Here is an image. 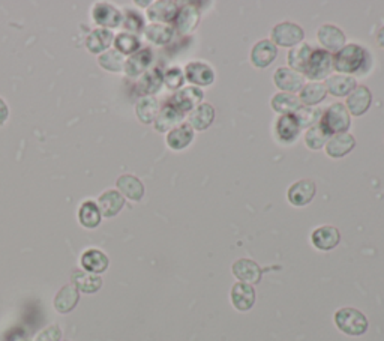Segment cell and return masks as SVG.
<instances>
[{"label":"cell","mask_w":384,"mask_h":341,"mask_svg":"<svg viewBox=\"0 0 384 341\" xmlns=\"http://www.w3.org/2000/svg\"><path fill=\"white\" fill-rule=\"evenodd\" d=\"M369 65L371 59L368 50L359 44H346L339 52L333 55V69L338 74L353 77L356 74H365Z\"/></svg>","instance_id":"obj_1"},{"label":"cell","mask_w":384,"mask_h":341,"mask_svg":"<svg viewBox=\"0 0 384 341\" xmlns=\"http://www.w3.org/2000/svg\"><path fill=\"white\" fill-rule=\"evenodd\" d=\"M333 320H335V325L341 333L350 337H360L367 334L369 328L367 316L360 310L353 307L339 308L335 316H333Z\"/></svg>","instance_id":"obj_2"},{"label":"cell","mask_w":384,"mask_h":341,"mask_svg":"<svg viewBox=\"0 0 384 341\" xmlns=\"http://www.w3.org/2000/svg\"><path fill=\"white\" fill-rule=\"evenodd\" d=\"M320 125L326 129L329 136H335L341 133H348L351 126V115L346 104L333 103L329 108L323 112Z\"/></svg>","instance_id":"obj_3"},{"label":"cell","mask_w":384,"mask_h":341,"mask_svg":"<svg viewBox=\"0 0 384 341\" xmlns=\"http://www.w3.org/2000/svg\"><path fill=\"white\" fill-rule=\"evenodd\" d=\"M333 71V55L326 52L323 48H314L309 56L308 64L305 66V75L312 82H320V80H326L332 75Z\"/></svg>","instance_id":"obj_4"},{"label":"cell","mask_w":384,"mask_h":341,"mask_svg":"<svg viewBox=\"0 0 384 341\" xmlns=\"http://www.w3.org/2000/svg\"><path fill=\"white\" fill-rule=\"evenodd\" d=\"M303 38H305L303 29L299 24L291 22L278 23L270 32V41L276 47L284 48H293L299 45L303 41Z\"/></svg>","instance_id":"obj_5"},{"label":"cell","mask_w":384,"mask_h":341,"mask_svg":"<svg viewBox=\"0 0 384 341\" xmlns=\"http://www.w3.org/2000/svg\"><path fill=\"white\" fill-rule=\"evenodd\" d=\"M203 99H205V92L200 87L186 86L175 92L168 104H171L176 110H179L180 113L186 115L203 103Z\"/></svg>","instance_id":"obj_6"},{"label":"cell","mask_w":384,"mask_h":341,"mask_svg":"<svg viewBox=\"0 0 384 341\" xmlns=\"http://www.w3.org/2000/svg\"><path fill=\"white\" fill-rule=\"evenodd\" d=\"M317 194V185L312 179H300L291 184L287 191V200L291 206L303 208L308 206Z\"/></svg>","instance_id":"obj_7"},{"label":"cell","mask_w":384,"mask_h":341,"mask_svg":"<svg viewBox=\"0 0 384 341\" xmlns=\"http://www.w3.org/2000/svg\"><path fill=\"white\" fill-rule=\"evenodd\" d=\"M185 78L192 86L206 87L215 83V71L209 64L201 62V60H192L188 62L185 69Z\"/></svg>","instance_id":"obj_8"},{"label":"cell","mask_w":384,"mask_h":341,"mask_svg":"<svg viewBox=\"0 0 384 341\" xmlns=\"http://www.w3.org/2000/svg\"><path fill=\"white\" fill-rule=\"evenodd\" d=\"M317 39L323 50L329 53H337L347 44V36L344 30L335 24H323L317 30Z\"/></svg>","instance_id":"obj_9"},{"label":"cell","mask_w":384,"mask_h":341,"mask_svg":"<svg viewBox=\"0 0 384 341\" xmlns=\"http://www.w3.org/2000/svg\"><path fill=\"white\" fill-rule=\"evenodd\" d=\"M274 85L281 92L296 95L305 86V75L290 68H278L274 74Z\"/></svg>","instance_id":"obj_10"},{"label":"cell","mask_w":384,"mask_h":341,"mask_svg":"<svg viewBox=\"0 0 384 341\" xmlns=\"http://www.w3.org/2000/svg\"><path fill=\"white\" fill-rule=\"evenodd\" d=\"M278 57V47L270 39H261L251 50V64L254 68L266 69L275 62Z\"/></svg>","instance_id":"obj_11"},{"label":"cell","mask_w":384,"mask_h":341,"mask_svg":"<svg viewBox=\"0 0 384 341\" xmlns=\"http://www.w3.org/2000/svg\"><path fill=\"white\" fill-rule=\"evenodd\" d=\"M372 104V94L371 89L365 85H357V87L347 96L346 107L348 113L355 117H360L365 115L371 108Z\"/></svg>","instance_id":"obj_12"},{"label":"cell","mask_w":384,"mask_h":341,"mask_svg":"<svg viewBox=\"0 0 384 341\" xmlns=\"http://www.w3.org/2000/svg\"><path fill=\"white\" fill-rule=\"evenodd\" d=\"M231 273L239 280V283L245 284H258L263 277V269L258 266L257 262L251 259H239L231 266Z\"/></svg>","instance_id":"obj_13"},{"label":"cell","mask_w":384,"mask_h":341,"mask_svg":"<svg viewBox=\"0 0 384 341\" xmlns=\"http://www.w3.org/2000/svg\"><path fill=\"white\" fill-rule=\"evenodd\" d=\"M341 242V233L333 226H320L311 233V244L320 252H332Z\"/></svg>","instance_id":"obj_14"},{"label":"cell","mask_w":384,"mask_h":341,"mask_svg":"<svg viewBox=\"0 0 384 341\" xmlns=\"http://www.w3.org/2000/svg\"><path fill=\"white\" fill-rule=\"evenodd\" d=\"M200 18H201L200 8H197L195 3H186L182 8H179V13L175 18L176 30L184 35L195 32V29L200 24Z\"/></svg>","instance_id":"obj_15"},{"label":"cell","mask_w":384,"mask_h":341,"mask_svg":"<svg viewBox=\"0 0 384 341\" xmlns=\"http://www.w3.org/2000/svg\"><path fill=\"white\" fill-rule=\"evenodd\" d=\"M355 147H356V138L350 133H341V134L330 136L326 146H325L326 155L333 159H339V158L347 157Z\"/></svg>","instance_id":"obj_16"},{"label":"cell","mask_w":384,"mask_h":341,"mask_svg":"<svg viewBox=\"0 0 384 341\" xmlns=\"http://www.w3.org/2000/svg\"><path fill=\"white\" fill-rule=\"evenodd\" d=\"M179 13V6L176 2L171 0H158L147 8V18L150 22L159 23V24H168L175 22V18Z\"/></svg>","instance_id":"obj_17"},{"label":"cell","mask_w":384,"mask_h":341,"mask_svg":"<svg viewBox=\"0 0 384 341\" xmlns=\"http://www.w3.org/2000/svg\"><path fill=\"white\" fill-rule=\"evenodd\" d=\"M231 298V304L237 310V312H249V310L254 307L257 293L254 286L245 284V283H236L233 287H231L230 292Z\"/></svg>","instance_id":"obj_18"},{"label":"cell","mask_w":384,"mask_h":341,"mask_svg":"<svg viewBox=\"0 0 384 341\" xmlns=\"http://www.w3.org/2000/svg\"><path fill=\"white\" fill-rule=\"evenodd\" d=\"M216 110L215 107L209 103H201L198 107H195L188 116V124L194 131H206L210 125L215 122Z\"/></svg>","instance_id":"obj_19"},{"label":"cell","mask_w":384,"mask_h":341,"mask_svg":"<svg viewBox=\"0 0 384 341\" xmlns=\"http://www.w3.org/2000/svg\"><path fill=\"white\" fill-rule=\"evenodd\" d=\"M94 22L99 26H103V29H113L119 27L124 22V14L119 11L117 8L108 3H98L95 5L94 11H92Z\"/></svg>","instance_id":"obj_20"},{"label":"cell","mask_w":384,"mask_h":341,"mask_svg":"<svg viewBox=\"0 0 384 341\" xmlns=\"http://www.w3.org/2000/svg\"><path fill=\"white\" fill-rule=\"evenodd\" d=\"M154 62V53L149 48H141L137 53L131 55L126 62H125V69L128 77H138L143 75L147 69H150V65Z\"/></svg>","instance_id":"obj_21"},{"label":"cell","mask_w":384,"mask_h":341,"mask_svg":"<svg viewBox=\"0 0 384 341\" xmlns=\"http://www.w3.org/2000/svg\"><path fill=\"white\" fill-rule=\"evenodd\" d=\"M80 265H82L83 270H86V273L99 275V274L105 273V270L108 269L110 259L104 252H101V249L90 248L82 254V259H80Z\"/></svg>","instance_id":"obj_22"},{"label":"cell","mask_w":384,"mask_h":341,"mask_svg":"<svg viewBox=\"0 0 384 341\" xmlns=\"http://www.w3.org/2000/svg\"><path fill=\"white\" fill-rule=\"evenodd\" d=\"M99 212L105 218L116 217L125 206V197L117 189H107L98 198Z\"/></svg>","instance_id":"obj_23"},{"label":"cell","mask_w":384,"mask_h":341,"mask_svg":"<svg viewBox=\"0 0 384 341\" xmlns=\"http://www.w3.org/2000/svg\"><path fill=\"white\" fill-rule=\"evenodd\" d=\"M184 113H180L179 110H176L171 104H165L159 110L154 125L158 133H170L171 129H175L176 126L184 124Z\"/></svg>","instance_id":"obj_24"},{"label":"cell","mask_w":384,"mask_h":341,"mask_svg":"<svg viewBox=\"0 0 384 341\" xmlns=\"http://www.w3.org/2000/svg\"><path fill=\"white\" fill-rule=\"evenodd\" d=\"M164 73L159 68H150L140 77L137 83V92L141 96H154L164 85Z\"/></svg>","instance_id":"obj_25"},{"label":"cell","mask_w":384,"mask_h":341,"mask_svg":"<svg viewBox=\"0 0 384 341\" xmlns=\"http://www.w3.org/2000/svg\"><path fill=\"white\" fill-rule=\"evenodd\" d=\"M327 94L337 98L348 96L353 90L357 87V80L353 75H344V74H335L326 78L325 82Z\"/></svg>","instance_id":"obj_26"},{"label":"cell","mask_w":384,"mask_h":341,"mask_svg":"<svg viewBox=\"0 0 384 341\" xmlns=\"http://www.w3.org/2000/svg\"><path fill=\"white\" fill-rule=\"evenodd\" d=\"M117 191L133 202H140L145 197V185L134 175H122L116 180Z\"/></svg>","instance_id":"obj_27"},{"label":"cell","mask_w":384,"mask_h":341,"mask_svg":"<svg viewBox=\"0 0 384 341\" xmlns=\"http://www.w3.org/2000/svg\"><path fill=\"white\" fill-rule=\"evenodd\" d=\"M276 138L282 143H293L300 134V126L295 115L279 116L275 125Z\"/></svg>","instance_id":"obj_28"},{"label":"cell","mask_w":384,"mask_h":341,"mask_svg":"<svg viewBox=\"0 0 384 341\" xmlns=\"http://www.w3.org/2000/svg\"><path fill=\"white\" fill-rule=\"evenodd\" d=\"M78 300H80L78 290L73 284H66L56 293L53 299V305L59 314H68L77 307Z\"/></svg>","instance_id":"obj_29"},{"label":"cell","mask_w":384,"mask_h":341,"mask_svg":"<svg viewBox=\"0 0 384 341\" xmlns=\"http://www.w3.org/2000/svg\"><path fill=\"white\" fill-rule=\"evenodd\" d=\"M71 284H73L78 292L86 293V295H94L98 290L103 287V278L95 274L86 273V270H74L73 275H71Z\"/></svg>","instance_id":"obj_30"},{"label":"cell","mask_w":384,"mask_h":341,"mask_svg":"<svg viewBox=\"0 0 384 341\" xmlns=\"http://www.w3.org/2000/svg\"><path fill=\"white\" fill-rule=\"evenodd\" d=\"M194 136H195V131L191 128L189 124H182L175 129H171V131L167 134L165 142L171 150L179 152V150L186 149L192 143Z\"/></svg>","instance_id":"obj_31"},{"label":"cell","mask_w":384,"mask_h":341,"mask_svg":"<svg viewBox=\"0 0 384 341\" xmlns=\"http://www.w3.org/2000/svg\"><path fill=\"white\" fill-rule=\"evenodd\" d=\"M113 43H115L113 32H110L108 29L99 27L89 34L86 39V47L90 53L99 55V53H105Z\"/></svg>","instance_id":"obj_32"},{"label":"cell","mask_w":384,"mask_h":341,"mask_svg":"<svg viewBox=\"0 0 384 341\" xmlns=\"http://www.w3.org/2000/svg\"><path fill=\"white\" fill-rule=\"evenodd\" d=\"M299 99L302 106L307 107H317L320 103H323L327 96V90L325 83L321 82H309L299 92Z\"/></svg>","instance_id":"obj_33"},{"label":"cell","mask_w":384,"mask_h":341,"mask_svg":"<svg viewBox=\"0 0 384 341\" xmlns=\"http://www.w3.org/2000/svg\"><path fill=\"white\" fill-rule=\"evenodd\" d=\"M270 107L275 113L284 116V115H295L297 110L302 107V103H300L297 95L278 92L272 96Z\"/></svg>","instance_id":"obj_34"},{"label":"cell","mask_w":384,"mask_h":341,"mask_svg":"<svg viewBox=\"0 0 384 341\" xmlns=\"http://www.w3.org/2000/svg\"><path fill=\"white\" fill-rule=\"evenodd\" d=\"M159 103L155 96H141L135 104V115L141 124H154L159 113Z\"/></svg>","instance_id":"obj_35"},{"label":"cell","mask_w":384,"mask_h":341,"mask_svg":"<svg viewBox=\"0 0 384 341\" xmlns=\"http://www.w3.org/2000/svg\"><path fill=\"white\" fill-rule=\"evenodd\" d=\"M312 48L308 43H300L299 45L290 48V52L287 55V62L290 69L293 71H297L300 74H303L305 71V66L309 60V56L312 53Z\"/></svg>","instance_id":"obj_36"},{"label":"cell","mask_w":384,"mask_h":341,"mask_svg":"<svg viewBox=\"0 0 384 341\" xmlns=\"http://www.w3.org/2000/svg\"><path fill=\"white\" fill-rule=\"evenodd\" d=\"M145 35L147 41L155 45H167L175 36V29L168 24L150 23L145 27Z\"/></svg>","instance_id":"obj_37"},{"label":"cell","mask_w":384,"mask_h":341,"mask_svg":"<svg viewBox=\"0 0 384 341\" xmlns=\"http://www.w3.org/2000/svg\"><path fill=\"white\" fill-rule=\"evenodd\" d=\"M101 218L103 215L94 200H87L78 209V222L86 228H96L101 224Z\"/></svg>","instance_id":"obj_38"},{"label":"cell","mask_w":384,"mask_h":341,"mask_svg":"<svg viewBox=\"0 0 384 341\" xmlns=\"http://www.w3.org/2000/svg\"><path fill=\"white\" fill-rule=\"evenodd\" d=\"M125 62L126 57L119 53L117 50H107L105 53L98 57V64L110 73H122L125 69Z\"/></svg>","instance_id":"obj_39"},{"label":"cell","mask_w":384,"mask_h":341,"mask_svg":"<svg viewBox=\"0 0 384 341\" xmlns=\"http://www.w3.org/2000/svg\"><path fill=\"white\" fill-rule=\"evenodd\" d=\"M296 119H297V124L302 128H311L317 124H320L321 120V116H323V110L318 108V107H307V106H302L297 112L295 113Z\"/></svg>","instance_id":"obj_40"},{"label":"cell","mask_w":384,"mask_h":341,"mask_svg":"<svg viewBox=\"0 0 384 341\" xmlns=\"http://www.w3.org/2000/svg\"><path fill=\"white\" fill-rule=\"evenodd\" d=\"M115 50H117L119 53H122L124 56H131L137 53L140 50V39L137 38V35L134 34H128V32H124V34H119L116 38H115Z\"/></svg>","instance_id":"obj_41"},{"label":"cell","mask_w":384,"mask_h":341,"mask_svg":"<svg viewBox=\"0 0 384 341\" xmlns=\"http://www.w3.org/2000/svg\"><path fill=\"white\" fill-rule=\"evenodd\" d=\"M329 137L330 136L326 133V129L320 124H317L314 126H311L305 133V145L311 150H320L326 146Z\"/></svg>","instance_id":"obj_42"},{"label":"cell","mask_w":384,"mask_h":341,"mask_svg":"<svg viewBox=\"0 0 384 341\" xmlns=\"http://www.w3.org/2000/svg\"><path fill=\"white\" fill-rule=\"evenodd\" d=\"M163 78H164V85L170 90H175V92H177V90H180L182 87H184V85L186 82L184 69L179 68V66H173V68L167 69Z\"/></svg>","instance_id":"obj_43"},{"label":"cell","mask_w":384,"mask_h":341,"mask_svg":"<svg viewBox=\"0 0 384 341\" xmlns=\"http://www.w3.org/2000/svg\"><path fill=\"white\" fill-rule=\"evenodd\" d=\"M124 27L128 30V34H134L140 32V30H145V20L143 15L138 14L137 11H133V9H126L124 13Z\"/></svg>","instance_id":"obj_44"},{"label":"cell","mask_w":384,"mask_h":341,"mask_svg":"<svg viewBox=\"0 0 384 341\" xmlns=\"http://www.w3.org/2000/svg\"><path fill=\"white\" fill-rule=\"evenodd\" d=\"M62 340V329L59 325H50L39 331L34 341H60Z\"/></svg>","instance_id":"obj_45"},{"label":"cell","mask_w":384,"mask_h":341,"mask_svg":"<svg viewBox=\"0 0 384 341\" xmlns=\"http://www.w3.org/2000/svg\"><path fill=\"white\" fill-rule=\"evenodd\" d=\"M9 116V110L6 103L3 101L2 98H0V125H3L6 122V119Z\"/></svg>","instance_id":"obj_46"},{"label":"cell","mask_w":384,"mask_h":341,"mask_svg":"<svg viewBox=\"0 0 384 341\" xmlns=\"http://www.w3.org/2000/svg\"><path fill=\"white\" fill-rule=\"evenodd\" d=\"M377 44H378V47L384 48V26L380 27L377 32Z\"/></svg>","instance_id":"obj_47"},{"label":"cell","mask_w":384,"mask_h":341,"mask_svg":"<svg viewBox=\"0 0 384 341\" xmlns=\"http://www.w3.org/2000/svg\"><path fill=\"white\" fill-rule=\"evenodd\" d=\"M65 341H69V340H65Z\"/></svg>","instance_id":"obj_48"}]
</instances>
